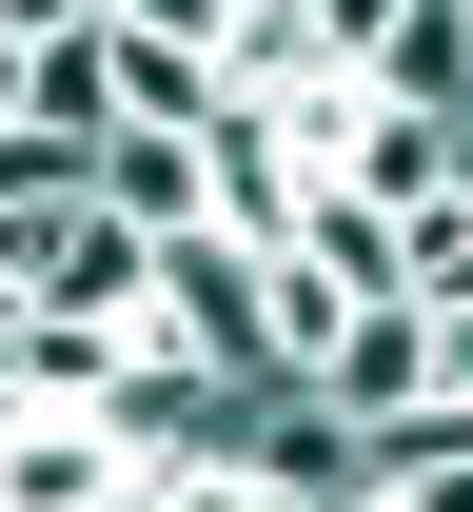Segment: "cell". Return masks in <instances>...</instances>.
I'll return each mask as SVG.
<instances>
[{
    "instance_id": "6da1fadb",
    "label": "cell",
    "mask_w": 473,
    "mask_h": 512,
    "mask_svg": "<svg viewBox=\"0 0 473 512\" xmlns=\"http://www.w3.org/2000/svg\"><path fill=\"white\" fill-rule=\"evenodd\" d=\"M0 276H20L40 316H99V335H138V316H158V237H138L99 178L20 197V217H0Z\"/></svg>"
},
{
    "instance_id": "7a4b0ae2",
    "label": "cell",
    "mask_w": 473,
    "mask_h": 512,
    "mask_svg": "<svg viewBox=\"0 0 473 512\" xmlns=\"http://www.w3.org/2000/svg\"><path fill=\"white\" fill-rule=\"evenodd\" d=\"M138 493L158 473L119 453V414H40V394L0 414V512H138Z\"/></svg>"
},
{
    "instance_id": "3957f363",
    "label": "cell",
    "mask_w": 473,
    "mask_h": 512,
    "mask_svg": "<svg viewBox=\"0 0 473 512\" xmlns=\"http://www.w3.org/2000/svg\"><path fill=\"white\" fill-rule=\"evenodd\" d=\"M237 296H257V394H316V355L375 316V296H336L296 237H237Z\"/></svg>"
},
{
    "instance_id": "277c9868",
    "label": "cell",
    "mask_w": 473,
    "mask_h": 512,
    "mask_svg": "<svg viewBox=\"0 0 473 512\" xmlns=\"http://www.w3.org/2000/svg\"><path fill=\"white\" fill-rule=\"evenodd\" d=\"M316 414H355V434L395 453L414 414H434V316H414V296H375V316H355L336 355H316Z\"/></svg>"
},
{
    "instance_id": "5b68a950",
    "label": "cell",
    "mask_w": 473,
    "mask_h": 512,
    "mask_svg": "<svg viewBox=\"0 0 473 512\" xmlns=\"http://www.w3.org/2000/svg\"><path fill=\"white\" fill-rule=\"evenodd\" d=\"M336 178L414 217V197H454V178H473V119H454V99H395V79H375V99H355V158H336Z\"/></svg>"
},
{
    "instance_id": "8992f818",
    "label": "cell",
    "mask_w": 473,
    "mask_h": 512,
    "mask_svg": "<svg viewBox=\"0 0 473 512\" xmlns=\"http://www.w3.org/2000/svg\"><path fill=\"white\" fill-rule=\"evenodd\" d=\"M316 79H336L316 0H237V20H217V99H316Z\"/></svg>"
},
{
    "instance_id": "52a82bcc",
    "label": "cell",
    "mask_w": 473,
    "mask_h": 512,
    "mask_svg": "<svg viewBox=\"0 0 473 512\" xmlns=\"http://www.w3.org/2000/svg\"><path fill=\"white\" fill-rule=\"evenodd\" d=\"M20 119L99 158V119H119V20H79V40H20Z\"/></svg>"
},
{
    "instance_id": "ba28073f",
    "label": "cell",
    "mask_w": 473,
    "mask_h": 512,
    "mask_svg": "<svg viewBox=\"0 0 473 512\" xmlns=\"http://www.w3.org/2000/svg\"><path fill=\"white\" fill-rule=\"evenodd\" d=\"M296 256H316L336 296H395V197H355V178H316V197H296Z\"/></svg>"
},
{
    "instance_id": "9c48e42d",
    "label": "cell",
    "mask_w": 473,
    "mask_h": 512,
    "mask_svg": "<svg viewBox=\"0 0 473 512\" xmlns=\"http://www.w3.org/2000/svg\"><path fill=\"white\" fill-rule=\"evenodd\" d=\"M395 296H414V316H473V178L395 217Z\"/></svg>"
},
{
    "instance_id": "30bf717a",
    "label": "cell",
    "mask_w": 473,
    "mask_h": 512,
    "mask_svg": "<svg viewBox=\"0 0 473 512\" xmlns=\"http://www.w3.org/2000/svg\"><path fill=\"white\" fill-rule=\"evenodd\" d=\"M375 493L395 512H473V414H414V434L375 453Z\"/></svg>"
},
{
    "instance_id": "8fae6325",
    "label": "cell",
    "mask_w": 473,
    "mask_h": 512,
    "mask_svg": "<svg viewBox=\"0 0 473 512\" xmlns=\"http://www.w3.org/2000/svg\"><path fill=\"white\" fill-rule=\"evenodd\" d=\"M119 119H217V60L198 40H119Z\"/></svg>"
},
{
    "instance_id": "7c38bea8",
    "label": "cell",
    "mask_w": 473,
    "mask_h": 512,
    "mask_svg": "<svg viewBox=\"0 0 473 512\" xmlns=\"http://www.w3.org/2000/svg\"><path fill=\"white\" fill-rule=\"evenodd\" d=\"M434 20V0H316V40H336V79H395V40Z\"/></svg>"
},
{
    "instance_id": "4fadbf2b",
    "label": "cell",
    "mask_w": 473,
    "mask_h": 512,
    "mask_svg": "<svg viewBox=\"0 0 473 512\" xmlns=\"http://www.w3.org/2000/svg\"><path fill=\"white\" fill-rule=\"evenodd\" d=\"M138 512H296V493H276V473H237V453H217V473H158V493H138Z\"/></svg>"
},
{
    "instance_id": "5bb4252c",
    "label": "cell",
    "mask_w": 473,
    "mask_h": 512,
    "mask_svg": "<svg viewBox=\"0 0 473 512\" xmlns=\"http://www.w3.org/2000/svg\"><path fill=\"white\" fill-rule=\"evenodd\" d=\"M434 414H473V316H434Z\"/></svg>"
},
{
    "instance_id": "9a60e30c",
    "label": "cell",
    "mask_w": 473,
    "mask_h": 512,
    "mask_svg": "<svg viewBox=\"0 0 473 512\" xmlns=\"http://www.w3.org/2000/svg\"><path fill=\"white\" fill-rule=\"evenodd\" d=\"M79 20H99V0H0V40H79Z\"/></svg>"
}]
</instances>
